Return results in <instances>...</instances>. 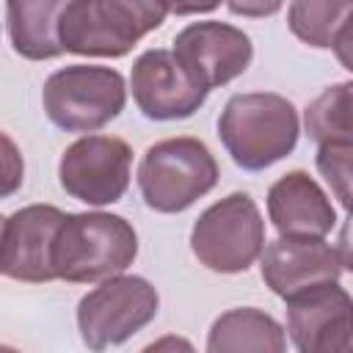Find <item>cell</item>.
I'll use <instances>...</instances> for the list:
<instances>
[{
	"label": "cell",
	"instance_id": "6da1fadb",
	"mask_svg": "<svg viewBox=\"0 0 353 353\" xmlns=\"http://www.w3.org/2000/svg\"><path fill=\"white\" fill-rule=\"evenodd\" d=\"M298 135L295 105L273 91L234 94L218 116V138L243 171H265L284 160L298 146Z\"/></svg>",
	"mask_w": 353,
	"mask_h": 353
},
{
	"label": "cell",
	"instance_id": "7a4b0ae2",
	"mask_svg": "<svg viewBox=\"0 0 353 353\" xmlns=\"http://www.w3.org/2000/svg\"><path fill=\"white\" fill-rule=\"evenodd\" d=\"M138 256L132 223L113 212H66L55 248V279L69 284H94L121 276Z\"/></svg>",
	"mask_w": 353,
	"mask_h": 353
},
{
	"label": "cell",
	"instance_id": "3957f363",
	"mask_svg": "<svg viewBox=\"0 0 353 353\" xmlns=\"http://www.w3.org/2000/svg\"><path fill=\"white\" fill-rule=\"evenodd\" d=\"M171 6L149 0H66L58 33L63 52L88 58H121L146 33L157 30Z\"/></svg>",
	"mask_w": 353,
	"mask_h": 353
},
{
	"label": "cell",
	"instance_id": "277c9868",
	"mask_svg": "<svg viewBox=\"0 0 353 353\" xmlns=\"http://www.w3.org/2000/svg\"><path fill=\"white\" fill-rule=\"evenodd\" d=\"M218 185V160L210 146L190 135L152 143L138 165V190L149 210L174 215L193 207Z\"/></svg>",
	"mask_w": 353,
	"mask_h": 353
},
{
	"label": "cell",
	"instance_id": "5b68a950",
	"mask_svg": "<svg viewBox=\"0 0 353 353\" xmlns=\"http://www.w3.org/2000/svg\"><path fill=\"white\" fill-rule=\"evenodd\" d=\"M127 105V80L119 69L72 63L52 72L41 85V108L63 132L97 135Z\"/></svg>",
	"mask_w": 353,
	"mask_h": 353
},
{
	"label": "cell",
	"instance_id": "8992f818",
	"mask_svg": "<svg viewBox=\"0 0 353 353\" xmlns=\"http://www.w3.org/2000/svg\"><path fill=\"white\" fill-rule=\"evenodd\" d=\"M190 251L212 273H243L265 251V221L256 201L234 190L210 204L190 229Z\"/></svg>",
	"mask_w": 353,
	"mask_h": 353
},
{
	"label": "cell",
	"instance_id": "52a82bcc",
	"mask_svg": "<svg viewBox=\"0 0 353 353\" xmlns=\"http://www.w3.org/2000/svg\"><path fill=\"white\" fill-rule=\"evenodd\" d=\"M160 309V295L143 276H113L85 292L77 303V331L91 353L124 345L146 328Z\"/></svg>",
	"mask_w": 353,
	"mask_h": 353
},
{
	"label": "cell",
	"instance_id": "ba28073f",
	"mask_svg": "<svg viewBox=\"0 0 353 353\" xmlns=\"http://www.w3.org/2000/svg\"><path fill=\"white\" fill-rule=\"evenodd\" d=\"M132 149L116 135H83L69 143L58 163V179L66 196L105 207L116 204L130 188Z\"/></svg>",
	"mask_w": 353,
	"mask_h": 353
},
{
	"label": "cell",
	"instance_id": "9c48e42d",
	"mask_svg": "<svg viewBox=\"0 0 353 353\" xmlns=\"http://www.w3.org/2000/svg\"><path fill=\"white\" fill-rule=\"evenodd\" d=\"M174 58L182 72L204 91L221 88L240 77L254 58L248 33L221 19L190 22L174 36Z\"/></svg>",
	"mask_w": 353,
	"mask_h": 353
},
{
	"label": "cell",
	"instance_id": "30bf717a",
	"mask_svg": "<svg viewBox=\"0 0 353 353\" xmlns=\"http://www.w3.org/2000/svg\"><path fill=\"white\" fill-rule=\"evenodd\" d=\"M66 212L52 204H28L6 215L3 221V259L6 279L25 284L55 281L52 248Z\"/></svg>",
	"mask_w": 353,
	"mask_h": 353
},
{
	"label": "cell",
	"instance_id": "8fae6325",
	"mask_svg": "<svg viewBox=\"0 0 353 353\" xmlns=\"http://www.w3.org/2000/svg\"><path fill=\"white\" fill-rule=\"evenodd\" d=\"M284 303L298 353H336L353 336V298L339 281L314 284Z\"/></svg>",
	"mask_w": 353,
	"mask_h": 353
},
{
	"label": "cell",
	"instance_id": "7c38bea8",
	"mask_svg": "<svg viewBox=\"0 0 353 353\" xmlns=\"http://www.w3.org/2000/svg\"><path fill=\"white\" fill-rule=\"evenodd\" d=\"M130 91L138 110L152 121H179L190 119L207 94L199 88L176 63L171 50L154 47L135 58L130 72Z\"/></svg>",
	"mask_w": 353,
	"mask_h": 353
},
{
	"label": "cell",
	"instance_id": "4fadbf2b",
	"mask_svg": "<svg viewBox=\"0 0 353 353\" xmlns=\"http://www.w3.org/2000/svg\"><path fill=\"white\" fill-rule=\"evenodd\" d=\"M262 281L279 298H292L314 284L339 281L342 262L325 237H279L259 256Z\"/></svg>",
	"mask_w": 353,
	"mask_h": 353
},
{
	"label": "cell",
	"instance_id": "5bb4252c",
	"mask_svg": "<svg viewBox=\"0 0 353 353\" xmlns=\"http://www.w3.org/2000/svg\"><path fill=\"white\" fill-rule=\"evenodd\" d=\"M268 218L281 237H325L336 223V210L320 182L295 168L270 185Z\"/></svg>",
	"mask_w": 353,
	"mask_h": 353
},
{
	"label": "cell",
	"instance_id": "9a60e30c",
	"mask_svg": "<svg viewBox=\"0 0 353 353\" xmlns=\"http://www.w3.org/2000/svg\"><path fill=\"white\" fill-rule=\"evenodd\" d=\"M207 353H287V331L273 314L256 306H237L210 325Z\"/></svg>",
	"mask_w": 353,
	"mask_h": 353
},
{
	"label": "cell",
	"instance_id": "2e32d148",
	"mask_svg": "<svg viewBox=\"0 0 353 353\" xmlns=\"http://www.w3.org/2000/svg\"><path fill=\"white\" fill-rule=\"evenodd\" d=\"M66 0H22L6 6L8 41L28 61H50L63 52L58 19Z\"/></svg>",
	"mask_w": 353,
	"mask_h": 353
},
{
	"label": "cell",
	"instance_id": "e0dca14e",
	"mask_svg": "<svg viewBox=\"0 0 353 353\" xmlns=\"http://www.w3.org/2000/svg\"><path fill=\"white\" fill-rule=\"evenodd\" d=\"M303 127L320 146H353V80L323 88L306 105Z\"/></svg>",
	"mask_w": 353,
	"mask_h": 353
},
{
	"label": "cell",
	"instance_id": "ac0fdd59",
	"mask_svg": "<svg viewBox=\"0 0 353 353\" xmlns=\"http://www.w3.org/2000/svg\"><path fill=\"white\" fill-rule=\"evenodd\" d=\"M353 14V0H331V3H290L287 6V22L290 30L309 47L328 50L345 25V19Z\"/></svg>",
	"mask_w": 353,
	"mask_h": 353
},
{
	"label": "cell",
	"instance_id": "d6986e66",
	"mask_svg": "<svg viewBox=\"0 0 353 353\" xmlns=\"http://www.w3.org/2000/svg\"><path fill=\"white\" fill-rule=\"evenodd\" d=\"M314 163L334 199L353 215V146H320Z\"/></svg>",
	"mask_w": 353,
	"mask_h": 353
},
{
	"label": "cell",
	"instance_id": "ffe728a7",
	"mask_svg": "<svg viewBox=\"0 0 353 353\" xmlns=\"http://www.w3.org/2000/svg\"><path fill=\"white\" fill-rule=\"evenodd\" d=\"M331 50H334L336 61L353 74V14H350V17L345 19V25L339 28V33H336Z\"/></svg>",
	"mask_w": 353,
	"mask_h": 353
},
{
	"label": "cell",
	"instance_id": "44dd1931",
	"mask_svg": "<svg viewBox=\"0 0 353 353\" xmlns=\"http://www.w3.org/2000/svg\"><path fill=\"white\" fill-rule=\"evenodd\" d=\"M141 353H196V347L190 345V339L176 336V334H165L154 342H149Z\"/></svg>",
	"mask_w": 353,
	"mask_h": 353
},
{
	"label": "cell",
	"instance_id": "7402d4cb",
	"mask_svg": "<svg viewBox=\"0 0 353 353\" xmlns=\"http://www.w3.org/2000/svg\"><path fill=\"white\" fill-rule=\"evenodd\" d=\"M336 254H339L342 270L353 273V215H347V221H345L342 229H339V237H336Z\"/></svg>",
	"mask_w": 353,
	"mask_h": 353
},
{
	"label": "cell",
	"instance_id": "603a6c76",
	"mask_svg": "<svg viewBox=\"0 0 353 353\" xmlns=\"http://www.w3.org/2000/svg\"><path fill=\"white\" fill-rule=\"evenodd\" d=\"M3 146H6V185H3V196H11L14 190H17V185L22 182V168H11V163H17L19 157H17V149H14V141L8 138V135H3Z\"/></svg>",
	"mask_w": 353,
	"mask_h": 353
},
{
	"label": "cell",
	"instance_id": "cb8c5ba5",
	"mask_svg": "<svg viewBox=\"0 0 353 353\" xmlns=\"http://www.w3.org/2000/svg\"><path fill=\"white\" fill-rule=\"evenodd\" d=\"M281 6L279 3H268V6H240V3H229V11H234V14H243V17H265V14H273V11H279Z\"/></svg>",
	"mask_w": 353,
	"mask_h": 353
},
{
	"label": "cell",
	"instance_id": "d4e9b609",
	"mask_svg": "<svg viewBox=\"0 0 353 353\" xmlns=\"http://www.w3.org/2000/svg\"><path fill=\"white\" fill-rule=\"evenodd\" d=\"M336 353H353V336H350V339H347V342H345V345H342Z\"/></svg>",
	"mask_w": 353,
	"mask_h": 353
},
{
	"label": "cell",
	"instance_id": "484cf974",
	"mask_svg": "<svg viewBox=\"0 0 353 353\" xmlns=\"http://www.w3.org/2000/svg\"><path fill=\"white\" fill-rule=\"evenodd\" d=\"M0 353H19V350H17V347H11V345H3V347H0Z\"/></svg>",
	"mask_w": 353,
	"mask_h": 353
}]
</instances>
